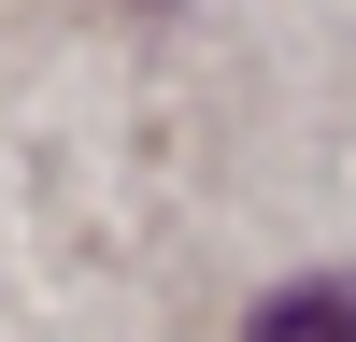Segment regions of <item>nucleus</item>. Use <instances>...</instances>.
I'll return each instance as SVG.
<instances>
[{"label":"nucleus","mask_w":356,"mask_h":342,"mask_svg":"<svg viewBox=\"0 0 356 342\" xmlns=\"http://www.w3.org/2000/svg\"><path fill=\"white\" fill-rule=\"evenodd\" d=\"M243 342H356V271H314V285H285V300H257Z\"/></svg>","instance_id":"f257e3e1"}]
</instances>
